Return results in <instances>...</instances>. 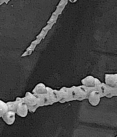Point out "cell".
<instances>
[{
  "mask_svg": "<svg viewBox=\"0 0 117 137\" xmlns=\"http://www.w3.org/2000/svg\"><path fill=\"white\" fill-rule=\"evenodd\" d=\"M25 102L30 112L34 113L39 107L38 99L33 94L27 92L25 97Z\"/></svg>",
  "mask_w": 117,
  "mask_h": 137,
  "instance_id": "cell-1",
  "label": "cell"
},
{
  "mask_svg": "<svg viewBox=\"0 0 117 137\" xmlns=\"http://www.w3.org/2000/svg\"><path fill=\"white\" fill-rule=\"evenodd\" d=\"M16 101V114L22 117H26L27 115L28 109L25 97H17Z\"/></svg>",
  "mask_w": 117,
  "mask_h": 137,
  "instance_id": "cell-2",
  "label": "cell"
},
{
  "mask_svg": "<svg viewBox=\"0 0 117 137\" xmlns=\"http://www.w3.org/2000/svg\"><path fill=\"white\" fill-rule=\"evenodd\" d=\"M16 113L14 112L8 111L2 115V117L3 121L8 124H13L15 121Z\"/></svg>",
  "mask_w": 117,
  "mask_h": 137,
  "instance_id": "cell-3",
  "label": "cell"
},
{
  "mask_svg": "<svg viewBox=\"0 0 117 137\" xmlns=\"http://www.w3.org/2000/svg\"><path fill=\"white\" fill-rule=\"evenodd\" d=\"M47 92V91L45 88V86L42 83L37 85L32 91L33 95L45 94Z\"/></svg>",
  "mask_w": 117,
  "mask_h": 137,
  "instance_id": "cell-4",
  "label": "cell"
},
{
  "mask_svg": "<svg viewBox=\"0 0 117 137\" xmlns=\"http://www.w3.org/2000/svg\"><path fill=\"white\" fill-rule=\"evenodd\" d=\"M8 111L7 104L0 100V118Z\"/></svg>",
  "mask_w": 117,
  "mask_h": 137,
  "instance_id": "cell-5",
  "label": "cell"
},
{
  "mask_svg": "<svg viewBox=\"0 0 117 137\" xmlns=\"http://www.w3.org/2000/svg\"><path fill=\"white\" fill-rule=\"evenodd\" d=\"M8 106V111H13L16 113V101L14 102H9L7 103Z\"/></svg>",
  "mask_w": 117,
  "mask_h": 137,
  "instance_id": "cell-6",
  "label": "cell"
},
{
  "mask_svg": "<svg viewBox=\"0 0 117 137\" xmlns=\"http://www.w3.org/2000/svg\"><path fill=\"white\" fill-rule=\"evenodd\" d=\"M73 94V95H75V92H73V94Z\"/></svg>",
  "mask_w": 117,
  "mask_h": 137,
  "instance_id": "cell-7",
  "label": "cell"
}]
</instances>
